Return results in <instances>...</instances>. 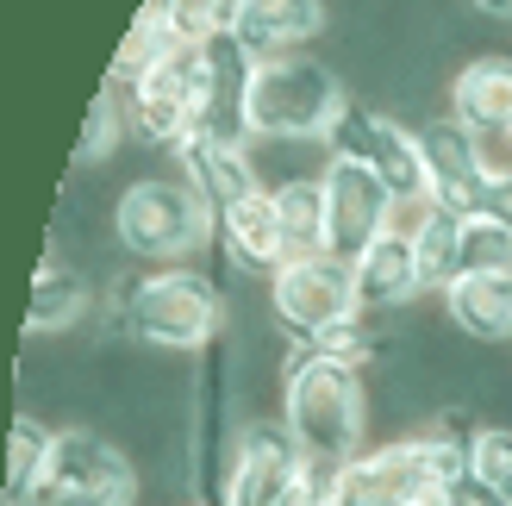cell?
Instances as JSON below:
<instances>
[{
    "instance_id": "1",
    "label": "cell",
    "mask_w": 512,
    "mask_h": 506,
    "mask_svg": "<svg viewBox=\"0 0 512 506\" xmlns=\"http://www.w3.org/2000/svg\"><path fill=\"white\" fill-rule=\"evenodd\" d=\"M475 438L481 425H469L463 413H444L431 432L356 450L350 463H338V506H431L450 475L475 463Z\"/></svg>"
},
{
    "instance_id": "2",
    "label": "cell",
    "mask_w": 512,
    "mask_h": 506,
    "mask_svg": "<svg viewBox=\"0 0 512 506\" xmlns=\"http://www.w3.org/2000/svg\"><path fill=\"white\" fill-rule=\"evenodd\" d=\"M119 332L144 338L150 350H213L225 325V294L200 269H144L113 288Z\"/></svg>"
},
{
    "instance_id": "3",
    "label": "cell",
    "mask_w": 512,
    "mask_h": 506,
    "mask_svg": "<svg viewBox=\"0 0 512 506\" xmlns=\"http://www.w3.org/2000/svg\"><path fill=\"white\" fill-rule=\"evenodd\" d=\"M288 382H281V419L300 438L313 463H350L363 450V375L350 363L300 357L288 350Z\"/></svg>"
},
{
    "instance_id": "4",
    "label": "cell",
    "mask_w": 512,
    "mask_h": 506,
    "mask_svg": "<svg viewBox=\"0 0 512 506\" xmlns=\"http://www.w3.org/2000/svg\"><path fill=\"white\" fill-rule=\"evenodd\" d=\"M113 238H119V250H132L138 263L182 269V263H194L200 250L213 244V207L188 182L150 175V182H132L119 194Z\"/></svg>"
},
{
    "instance_id": "5",
    "label": "cell",
    "mask_w": 512,
    "mask_h": 506,
    "mask_svg": "<svg viewBox=\"0 0 512 506\" xmlns=\"http://www.w3.org/2000/svg\"><path fill=\"white\" fill-rule=\"evenodd\" d=\"M350 94L344 82L313 57H275L256 63L250 82V132L256 138H331Z\"/></svg>"
},
{
    "instance_id": "6",
    "label": "cell",
    "mask_w": 512,
    "mask_h": 506,
    "mask_svg": "<svg viewBox=\"0 0 512 506\" xmlns=\"http://www.w3.org/2000/svg\"><path fill=\"white\" fill-rule=\"evenodd\" d=\"M125 107H132V125H138L144 144L182 150L200 132V119H207V50L200 44L163 50V57L144 69V82L125 94Z\"/></svg>"
},
{
    "instance_id": "7",
    "label": "cell",
    "mask_w": 512,
    "mask_h": 506,
    "mask_svg": "<svg viewBox=\"0 0 512 506\" xmlns=\"http://www.w3.org/2000/svg\"><path fill=\"white\" fill-rule=\"evenodd\" d=\"M331 157H344V163H363L381 188H388L406 213L425 207V157H419V132H406L400 119L388 113H369V107H344V119L331 125Z\"/></svg>"
},
{
    "instance_id": "8",
    "label": "cell",
    "mask_w": 512,
    "mask_h": 506,
    "mask_svg": "<svg viewBox=\"0 0 512 506\" xmlns=\"http://www.w3.org/2000/svg\"><path fill=\"white\" fill-rule=\"evenodd\" d=\"M132 500H138V475L107 438L82 432V425L57 432L38 506H132Z\"/></svg>"
},
{
    "instance_id": "9",
    "label": "cell",
    "mask_w": 512,
    "mask_h": 506,
    "mask_svg": "<svg viewBox=\"0 0 512 506\" xmlns=\"http://www.w3.org/2000/svg\"><path fill=\"white\" fill-rule=\"evenodd\" d=\"M269 307L288 338H319L331 325L356 319V275L338 257H306V263H281L269 275Z\"/></svg>"
},
{
    "instance_id": "10",
    "label": "cell",
    "mask_w": 512,
    "mask_h": 506,
    "mask_svg": "<svg viewBox=\"0 0 512 506\" xmlns=\"http://www.w3.org/2000/svg\"><path fill=\"white\" fill-rule=\"evenodd\" d=\"M419 157H425V200L475 219L488 207V188H494V163H488V144H481L463 119H431L419 125Z\"/></svg>"
},
{
    "instance_id": "11",
    "label": "cell",
    "mask_w": 512,
    "mask_h": 506,
    "mask_svg": "<svg viewBox=\"0 0 512 506\" xmlns=\"http://www.w3.org/2000/svg\"><path fill=\"white\" fill-rule=\"evenodd\" d=\"M394 213H400V200L363 163H344V157L325 163V257L356 263L375 238L394 232Z\"/></svg>"
},
{
    "instance_id": "12",
    "label": "cell",
    "mask_w": 512,
    "mask_h": 506,
    "mask_svg": "<svg viewBox=\"0 0 512 506\" xmlns=\"http://www.w3.org/2000/svg\"><path fill=\"white\" fill-rule=\"evenodd\" d=\"M306 450L288 432V419H256L232 444V475H225V506H281L306 475Z\"/></svg>"
},
{
    "instance_id": "13",
    "label": "cell",
    "mask_w": 512,
    "mask_h": 506,
    "mask_svg": "<svg viewBox=\"0 0 512 506\" xmlns=\"http://www.w3.org/2000/svg\"><path fill=\"white\" fill-rule=\"evenodd\" d=\"M225 400H232V363L225 350H200V388H194V488L200 500L225 506V475H232V450H225Z\"/></svg>"
},
{
    "instance_id": "14",
    "label": "cell",
    "mask_w": 512,
    "mask_h": 506,
    "mask_svg": "<svg viewBox=\"0 0 512 506\" xmlns=\"http://www.w3.org/2000/svg\"><path fill=\"white\" fill-rule=\"evenodd\" d=\"M207 50V119H200V132L207 138H225V144H250V82H256V57L232 38L219 32L200 44Z\"/></svg>"
},
{
    "instance_id": "15",
    "label": "cell",
    "mask_w": 512,
    "mask_h": 506,
    "mask_svg": "<svg viewBox=\"0 0 512 506\" xmlns=\"http://www.w3.org/2000/svg\"><path fill=\"white\" fill-rule=\"evenodd\" d=\"M319 32H325V0H238V19H232V38L256 63L300 57Z\"/></svg>"
},
{
    "instance_id": "16",
    "label": "cell",
    "mask_w": 512,
    "mask_h": 506,
    "mask_svg": "<svg viewBox=\"0 0 512 506\" xmlns=\"http://www.w3.org/2000/svg\"><path fill=\"white\" fill-rule=\"evenodd\" d=\"M213 238L225 250V263L244 275H275L288 263V244H281V213H275V188H256L250 200L225 207L213 219Z\"/></svg>"
},
{
    "instance_id": "17",
    "label": "cell",
    "mask_w": 512,
    "mask_h": 506,
    "mask_svg": "<svg viewBox=\"0 0 512 506\" xmlns=\"http://www.w3.org/2000/svg\"><path fill=\"white\" fill-rule=\"evenodd\" d=\"M175 157H182V182L213 207V219L263 188V182H256V163H250V144H225V138L194 132L182 150H175Z\"/></svg>"
},
{
    "instance_id": "18",
    "label": "cell",
    "mask_w": 512,
    "mask_h": 506,
    "mask_svg": "<svg viewBox=\"0 0 512 506\" xmlns=\"http://www.w3.org/2000/svg\"><path fill=\"white\" fill-rule=\"evenodd\" d=\"M350 275H356V307L363 313H394L413 294H425V275H419L413 244H406V225H394L388 238H375L363 257L350 263Z\"/></svg>"
},
{
    "instance_id": "19",
    "label": "cell",
    "mask_w": 512,
    "mask_h": 506,
    "mask_svg": "<svg viewBox=\"0 0 512 506\" xmlns=\"http://www.w3.org/2000/svg\"><path fill=\"white\" fill-rule=\"evenodd\" d=\"M450 113L475 138H512V57H475L456 69Z\"/></svg>"
},
{
    "instance_id": "20",
    "label": "cell",
    "mask_w": 512,
    "mask_h": 506,
    "mask_svg": "<svg viewBox=\"0 0 512 506\" xmlns=\"http://www.w3.org/2000/svg\"><path fill=\"white\" fill-rule=\"evenodd\" d=\"M444 307L456 319V332H469L481 344L512 338V275H456L444 288Z\"/></svg>"
},
{
    "instance_id": "21",
    "label": "cell",
    "mask_w": 512,
    "mask_h": 506,
    "mask_svg": "<svg viewBox=\"0 0 512 506\" xmlns=\"http://www.w3.org/2000/svg\"><path fill=\"white\" fill-rule=\"evenodd\" d=\"M463 225L469 219L438 207V200L413 207V219H406V244H413V257H419L425 288H450L456 275H463Z\"/></svg>"
},
{
    "instance_id": "22",
    "label": "cell",
    "mask_w": 512,
    "mask_h": 506,
    "mask_svg": "<svg viewBox=\"0 0 512 506\" xmlns=\"http://www.w3.org/2000/svg\"><path fill=\"white\" fill-rule=\"evenodd\" d=\"M88 313H94L88 275L44 257L32 275V300H25V332H63V325H82Z\"/></svg>"
},
{
    "instance_id": "23",
    "label": "cell",
    "mask_w": 512,
    "mask_h": 506,
    "mask_svg": "<svg viewBox=\"0 0 512 506\" xmlns=\"http://www.w3.org/2000/svg\"><path fill=\"white\" fill-rule=\"evenodd\" d=\"M275 213H281V244H288V263L325 257V175L281 182L275 188Z\"/></svg>"
},
{
    "instance_id": "24",
    "label": "cell",
    "mask_w": 512,
    "mask_h": 506,
    "mask_svg": "<svg viewBox=\"0 0 512 506\" xmlns=\"http://www.w3.org/2000/svg\"><path fill=\"white\" fill-rule=\"evenodd\" d=\"M50 444H57V432H44L38 419H13V432H7V488H0L7 506H32L44 494Z\"/></svg>"
},
{
    "instance_id": "25",
    "label": "cell",
    "mask_w": 512,
    "mask_h": 506,
    "mask_svg": "<svg viewBox=\"0 0 512 506\" xmlns=\"http://www.w3.org/2000/svg\"><path fill=\"white\" fill-rule=\"evenodd\" d=\"M144 13L157 19L175 44H207L219 32H232L238 0H144Z\"/></svg>"
},
{
    "instance_id": "26",
    "label": "cell",
    "mask_w": 512,
    "mask_h": 506,
    "mask_svg": "<svg viewBox=\"0 0 512 506\" xmlns=\"http://www.w3.org/2000/svg\"><path fill=\"white\" fill-rule=\"evenodd\" d=\"M294 350H300V357H325V363H350V369H363V363H375L388 344H381V332L369 325V313H356V319L331 325V332H319V338H294Z\"/></svg>"
},
{
    "instance_id": "27",
    "label": "cell",
    "mask_w": 512,
    "mask_h": 506,
    "mask_svg": "<svg viewBox=\"0 0 512 506\" xmlns=\"http://www.w3.org/2000/svg\"><path fill=\"white\" fill-rule=\"evenodd\" d=\"M163 50H175V38L163 32L150 13H138L132 19V32H125V44H119V57L107 63V88H119V94H132L138 82H144V69L163 57Z\"/></svg>"
},
{
    "instance_id": "28",
    "label": "cell",
    "mask_w": 512,
    "mask_h": 506,
    "mask_svg": "<svg viewBox=\"0 0 512 506\" xmlns=\"http://www.w3.org/2000/svg\"><path fill=\"white\" fill-rule=\"evenodd\" d=\"M463 275H512V232L500 219L475 213L463 225Z\"/></svg>"
},
{
    "instance_id": "29",
    "label": "cell",
    "mask_w": 512,
    "mask_h": 506,
    "mask_svg": "<svg viewBox=\"0 0 512 506\" xmlns=\"http://www.w3.org/2000/svg\"><path fill=\"white\" fill-rule=\"evenodd\" d=\"M113 144H119V88L100 82L94 107H88V125H82V138H75V163H100Z\"/></svg>"
},
{
    "instance_id": "30",
    "label": "cell",
    "mask_w": 512,
    "mask_h": 506,
    "mask_svg": "<svg viewBox=\"0 0 512 506\" xmlns=\"http://www.w3.org/2000/svg\"><path fill=\"white\" fill-rule=\"evenodd\" d=\"M475 469L488 475V482L500 488V500L512 506V432H506V425H481V438H475Z\"/></svg>"
},
{
    "instance_id": "31",
    "label": "cell",
    "mask_w": 512,
    "mask_h": 506,
    "mask_svg": "<svg viewBox=\"0 0 512 506\" xmlns=\"http://www.w3.org/2000/svg\"><path fill=\"white\" fill-rule=\"evenodd\" d=\"M438 506H506V500H500V488L488 482V475H481V469L469 463L463 475H450V482H444Z\"/></svg>"
},
{
    "instance_id": "32",
    "label": "cell",
    "mask_w": 512,
    "mask_h": 506,
    "mask_svg": "<svg viewBox=\"0 0 512 506\" xmlns=\"http://www.w3.org/2000/svg\"><path fill=\"white\" fill-rule=\"evenodd\" d=\"M281 506H338V463H306V475Z\"/></svg>"
},
{
    "instance_id": "33",
    "label": "cell",
    "mask_w": 512,
    "mask_h": 506,
    "mask_svg": "<svg viewBox=\"0 0 512 506\" xmlns=\"http://www.w3.org/2000/svg\"><path fill=\"white\" fill-rule=\"evenodd\" d=\"M488 219H500L506 232H512V163L506 169H494V188H488V207H481Z\"/></svg>"
},
{
    "instance_id": "34",
    "label": "cell",
    "mask_w": 512,
    "mask_h": 506,
    "mask_svg": "<svg viewBox=\"0 0 512 506\" xmlns=\"http://www.w3.org/2000/svg\"><path fill=\"white\" fill-rule=\"evenodd\" d=\"M469 7H481V13H494V19H512V0H469Z\"/></svg>"
},
{
    "instance_id": "35",
    "label": "cell",
    "mask_w": 512,
    "mask_h": 506,
    "mask_svg": "<svg viewBox=\"0 0 512 506\" xmlns=\"http://www.w3.org/2000/svg\"><path fill=\"white\" fill-rule=\"evenodd\" d=\"M194 506H213V500H194Z\"/></svg>"
},
{
    "instance_id": "36",
    "label": "cell",
    "mask_w": 512,
    "mask_h": 506,
    "mask_svg": "<svg viewBox=\"0 0 512 506\" xmlns=\"http://www.w3.org/2000/svg\"><path fill=\"white\" fill-rule=\"evenodd\" d=\"M431 506H438V500H431Z\"/></svg>"
},
{
    "instance_id": "37",
    "label": "cell",
    "mask_w": 512,
    "mask_h": 506,
    "mask_svg": "<svg viewBox=\"0 0 512 506\" xmlns=\"http://www.w3.org/2000/svg\"><path fill=\"white\" fill-rule=\"evenodd\" d=\"M506 144H512V138H506Z\"/></svg>"
}]
</instances>
